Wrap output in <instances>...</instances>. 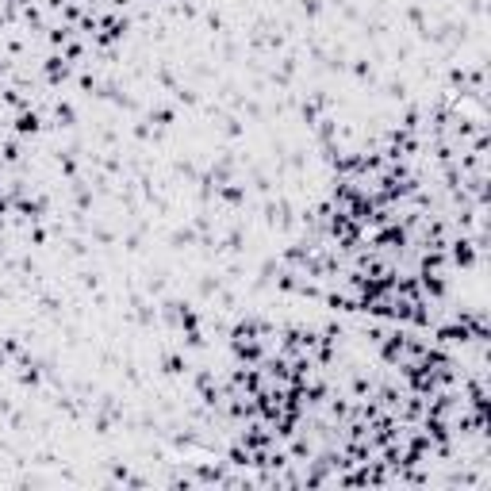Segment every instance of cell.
Wrapping results in <instances>:
<instances>
[{
  "mask_svg": "<svg viewBox=\"0 0 491 491\" xmlns=\"http://www.w3.org/2000/svg\"><path fill=\"white\" fill-rule=\"evenodd\" d=\"M161 376H169V380H181V376H188L192 373V357L184 350H169V353H161Z\"/></svg>",
  "mask_w": 491,
  "mask_h": 491,
  "instance_id": "cell-2",
  "label": "cell"
},
{
  "mask_svg": "<svg viewBox=\"0 0 491 491\" xmlns=\"http://www.w3.org/2000/svg\"><path fill=\"white\" fill-rule=\"evenodd\" d=\"M42 123H46V116H42L39 108H24V111H12V119H8V131L16 134V139H39L42 134Z\"/></svg>",
  "mask_w": 491,
  "mask_h": 491,
  "instance_id": "cell-1",
  "label": "cell"
}]
</instances>
